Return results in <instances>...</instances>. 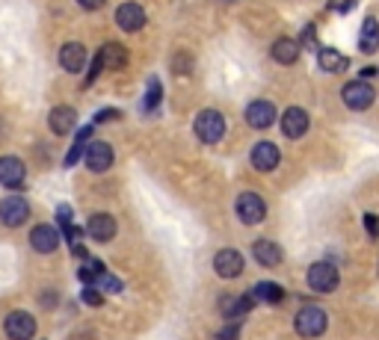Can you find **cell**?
Returning a JSON list of instances; mask_svg holds the SVG:
<instances>
[{
    "label": "cell",
    "instance_id": "6da1fadb",
    "mask_svg": "<svg viewBox=\"0 0 379 340\" xmlns=\"http://www.w3.org/2000/svg\"><path fill=\"white\" fill-rule=\"evenodd\" d=\"M193 130L198 136V143L216 145L219 139L226 136V118H223V113H219V110H202V113L196 115Z\"/></svg>",
    "mask_w": 379,
    "mask_h": 340
},
{
    "label": "cell",
    "instance_id": "7a4b0ae2",
    "mask_svg": "<svg viewBox=\"0 0 379 340\" xmlns=\"http://www.w3.org/2000/svg\"><path fill=\"white\" fill-rule=\"evenodd\" d=\"M326 326H329V316H326L323 308H317V305H305L303 311L293 316L296 334H299V337H308V340H311V337H320V334L326 331Z\"/></svg>",
    "mask_w": 379,
    "mask_h": 340
},
{
    "label": "cell",
    "instance_id": "3957f363",
    "mask_svg": "<svg viewBox=\"0 0 379 340\" xmlns=\"http://www.w3.org/2000/svg\"><path fill=\"white\" fill-rule=\"evenodd\" d=\"M234 210L243 225H258V222H264V216H267V202L258 192H243L237 198Z\"/></svg>",
    "mask_w": 379,
    "mask_h": 340
},
{
    "label": "cell",
    "instance_id": "277c9868",
    "mask_svg": "<svg viewBox=\"0 0 379 340\" xmlns=\"http://www.w3.org/2000/svg\"><path fill=\"white\" fill-rule=\"evenodd\" d=\"M338 282H341V275H338V269L329 261H317L308 267V287L314 293H332Z\"/></svg>",
    "mask_w": 379,
    "mask_h": 340
},
{
    "label": "cell",
    "instance_id": "5b68a950",
    "mask_svg": "<svg viewBox=\"0 0 379 340\" xmlns=\"http://www.w3.org/2000/svg\"><path fill=\"white\" fill-rule=\"evenodd\" d=\"M113 160H116L113 145H110V143H101V139H95V143H89V145H86V151H84V163H86V169H89V172H95V175L107 172V169L113 166Z\"/></svg>",
    "mask_w": 379,
    "mask_h": 340
},
{
    "label": "cell",
    "instance_id": "8992f818",
    "mask_svg": "<svg viewBox=\"0 0 379 340\" xmlns=\"http://www.w3.org/2000/svg\"><path fill=\"white\" fill-rule=\"evenodd\" d=\"M4 331H6L9 340H33V334H36V319L27 311H12L4 319Z\"/></svg>",
    "mask_w": 379,
    "mask_h": 340
},
{
    "label": "cell",
    "instance_id": "52a82bcc",
    "mask_svg": "<svg viewBox=\"0 0 379 340\" xmlns=\"http://www.w3.org/2000/svg\"><path fill=\"white\" fill-rule=\"evenodd\" d=\"M27 216H30V205L24 202V198L9 195V198L0 202V222H4L6 228H21L27 222Z\"/></svg>",
    "mask_w": 379,
    "mask_h": 340
},
{
    "label": "cell",
    "instance_id": "ba28073f",
    "mask_svg": "<svg viewBox=\"0 0 379 340\" xmlns=\"http://www.w3.org/2000/svg\"><path fill=\"white\" fill-rule=\"evenodd\" d=\"M341 98H344V104H347L350 110H368V107L373 104L376 92H373L370 83H365V80H353V83H347V86L341 89Z\"/></svg>",
    "mask_w": 379,
    "mask_h": 340
},
{
    "label": "cell",
    "instance_id": "9c48e42d",
    "mask_svg": "<svg viewBox=\"0 0 379 340\" xmlns=\"http://www.w3.org/2000/svg\"><path fill=\"white\" fill-rule=\"evenodd\" d=\"M24 177H27V169H24L21 160L12 157V154L0 157V184H4L6 190H21Z\"/></svg>",
    "mask_w": 379,
    "mask_h": 340
},
{
    "label": "cell",
    "instance_id": "30bf717a",
    "mask_svg": "<svg viewBox=\"0 0 379 340\" xmlns=\"http://www.w3.org/2000/svg\"><path fill=\"white\" fill-rule=\"evenodd\" d=\"M213 269L219 278H237L243 272V254L237 249H219L213 257Z\"/></svg>",
    "mask_w": 379,
    "mask_h": 340
},
{
    "label": "cell",
    "instance_id": "8fae6325",
    "mask_svg": "<svg viewBox=\"0 0 379 340\" xmlns=\"http://www.w3.org/2000/svg\"><path fill=\"white\" fill-rule=\"evenodd\" d=\"M89 63V56H86V48L81 42H69L59 48V66H63V71L69 74H81Z\"/></svg>",
    "mask_w": 379,
    "mask_h": 340
},
{
    "label": "cell",
    "instance_id": "7c38bea8",
    "mask_svg": "<svg viewBox=\"0 0 379 340\" xmlns=\"http://www.w3.org/2000/svg\"><path fill=\"white\" fill-rule=\"evenodd\" d=\"M116 219L110 213H92L89 222H86V234L95 239V243H110L116 237Z\"/></svg>",
    "mask_w": 379,
    "mask_h": 340
},
{
    "label": "cell",
    "instance_id": "4fadbf2b",
    "mask_svg": "<svg viewBox=\"0 0 379 340\" xmlns=\"http://www.w3.org/2000/svg\"><path fill=\"white\" fill-rule=\"evenodd\" d=\"M116 24L122 27L125 33H136L146 27V9L139 4H122L116 9Z\"/></svg>",
    "mask_w": 379,
    "mask_h": 340
},
{
    "label": "cell",
    "instance_id": "5bb4252c",
    "mask_svg": "<svg viewBox=\"0 0 379 340\" xmlns=\"http://www.w3.org/2000/svg\"><path fill=\"white\" fill-rule=\"evenodd\" d=\"M30 246L39 252V254H51V252H56V246H59V231L54 228V225H36L33 231H30Z\"/></svg>",
    "mask_w": 379,
    "mask_h": 340
},
{
    "label": "cell",
    "instance_id": "9a60e30c",
    "mask_svg": "<svg viewBox=\"0 0 379 340\" xmlns=\"http://www.w3.org/2000/svg\"><path fill=\"white\" fill-rule=\"evenodd\" d=\"M305 130H308V113L303 107H288L282 115V133L288 139H299L305 136Z\"/></svg>",
    "mask_w": 379,
    "mask_h": 340
},
{
    "label": "cell",
    "instance_id": "2e32d148",
    "mask_svg": "<svg viewBox=\"0 0 379 340\" xmlns=\"http://www.w3.org/2000/svg\"><path fill=\"white\" fill-rule=\"evenodd\" d=\"M246 122H249V128H255V130H267V128L276 122V107H273L270 101H252V104L246 107Z\"/></svg>",
    "mask_w": 379,
    "mask_h": 340
},
{
    "label": "cell",
    "instance_id": "e0dca14e",
    "mask_svg": "<svg viewBox=\"0 0 379 340\" xmlns=\"http://www.w3.org/2000/svg\"><path fill=\"white\" fill-rule=\"evenodd\" d=\"M252 254H255V261L261 264V267H267V269H273V267H278L282 264V246L278 243H273V239H255L252 243Z\"/></svg>",
    "mask_w": 379,
    "mask_h": 340
},
{
    "label": "cell",
    "instance_id": "ac0fdd59",
    "mask_svg": "<svg viewBox=\"0 0 379 340\" xmlns=\"http://www.w3.org/2000/svg\"><path fill=\"white\" fill-rule=\"evenodd\" d=\"M48 125H51V130H54L56 136H66V133H71L74 125H77V113H74L71 107H66V104H59V107L51 110Z\"/></svg>",
    "mask_w": 379,
    "mask_h": 340
},
{
    "label": "cell",
    "instance_id": "d6986e66",
    "mask_svg": "<svg viewBox=\"0 0 379 340\" xmlns=\"http://www.w3.org/2000/svg\"><path fill=\"white\" fill-rule=\"evenodd\" d=\"M278 160H282V154H278V148L273 143H258L252 148V166L258 172H273L278 166Z\"/></svg>",
    "mask_w": 379,
    "mask_h": 340
},
{
    "label": "cell",
    "instance_id": "ffe728a7",
    "mask_svg": "<svg viewBox=\"0 0 379 340\" xmlns=\"http://www.w3.org/2000/svg\"><path fill=\"white\" fill-rule=\"evenodd\" d=\"M255 305V296H223V302H219V314L226 319H241L243 314H249Z\"/></svg>",
    "mask_w": 379,
    "mask_h": 340
},
{
    "label": "cell",
    "instance_id": "44dd1931",
    "mask_svg": "<svg viewBox=\"0 0 379 340\" xmlns=\"http://www.w3.org/2000/svg\"><path fill=\"white\" fill-rule=\"evenodd\" d=\"M98 59H101V66L110 68V71H118L128 66V48L118 45V42H107L101 51H98Z\"/></svg>",
    "mask_w": 379,
    "mask_h": 340
},
{
    "label": "cell",
    "instance_id": "7402d4cb",
    "mask_svg": "<svg viewBox=\"0 0 379 340\" xmlns=\"http://www.w3.org/2000/svg\"><path fill=\"white\" fill-rule=\"evenodd\" d=\"M270 53H273V59L278 66H293L299 59V42H296V38L282 36V38H276V42H273Z\"/></svg>",
    "mask_w": 379,
    "mask_h": 340
},
{
    "label": "cell",
    "instance_id": "603a6c76",
    "mask_svg": "<svg viewBox=\"0 0 379 340\" xmlns=\"http://www.w3.org/2000/svg\"><path fill=\"white\" fill-rule=\"evenodd\" d=\"M358 48H362V53H376L379 51V21L373 15L365 18L362 24V38H358Z\"/></svg>",
    "mask_w": 379,
    "mask_h": 340
},
{
    "label": "cell",
    "instance_id": "cb8c5ba5",
    "mask_svg": "<svg viewBox=\"0 0 379 340\" xmlns=\"http://www.w3.org/2000/svg\"><path fill=\"white\" fill-rule=\"evenodd\" d=\"M317 63H320L323 71L338 74V71L347 68V56L341 51H335V48H323V51H317Z\"/></svg>",
    "mask_w": 379,
    "mask_h": 340
},
{
    "label": "cell",
    "instance_id": "d4e9b609",
    "mask_svg": "<svg viewBox=\"0 0 379 340\" xmlns=\"http://www.w3.org/2000/svg\"><path fill=\"white\" fill-rule=\"evenodd\" d=\"M252 296L261 299V302H267V305H282L285 302V290L278 287V284H273V282H261V284L255 287Z\"/></svg>",
    "mask_w": 379,
    "mask_h": 340
},
{
    "label": "cell",
    "instance_id": "484cf974",
    "mask_svg": "<svg viewBox=\"0 0 379 340\" xmlns=\"http://www.w3.org/2000/svg\"><path fill=\"white\" fill-rule=\"evenodd\" d=\"M161 98H163V86H161V80H157V77H151V80H148L146 101H143V110H146V113L157 110V107H161Z\"/></svg>",
    "mask_w": 379,
    "mask_h": 340
},
{
    "label": "cell",
    "instance_id": "4316f807",
    "mask_svg": "<svg viewBox=\"0 0 379 340\" xmlns=\"http://www.w3.org/2000/svg\"><path fill=\"white\" fill-rule=\"evenodd\" d=\"M104 272H107V269H104V264H101V261H86L77 275H81L86 284H95V282H101V275H104Z\"/></svg>",
    "mask_w": 379,
    "mask_h": 340
},
{
    "label": "cell",
    "instance_id": "83f0119b",
    "mask_svg": "<svg viewBox=\"0 0 379 340\" xmlns=\"http://www.w3.org/2000/svg\"><path fill=\"white\" fill-rule=\"evenodd\" d=\"M213 340H241V319H231L228 326H223L213 334Z\"/></svg>",
    "mask_w": 379,
    "mask_h": 340
},
{
    "label": "cell",
    "instance_id": "f1b7e54d",
    "mask_svg": "<svg viewBox=\"0 0 379 340\" xmlns=\"http://www.w3.org/2000/svg\"><path fill=\"white\" fill-rule=\"evenodd\" d=\"M172 71H175V74H190V71H193V56H190L187 51H181V53H175V63H172Z\"/></svg>",
    "mask_w": 379,
    "mask_h": 340
},
{
    "label": "cell",
    "instance_id": "f546056e",
    "mask_svg": "<svg viewBox=\"0 0 379 340\" xmlns=\"http://www.w3.org/2000/svg\"><path fill=\"white\" fill-rule=\"evenodd\" d=\"M81 299H84V302H86V305H92V308H98V305H104V293H101V290H98V287H86Z\"/></svg>",
    "mask_w": 379,
    "mask_h": 340
},
{
    "label": "cell",
    "instance_id": "4dcf8cb0",
    "mask_svg": "<svg viewBox=\"0 0 379 340\" xmlns=\"http://www.w3.org/2000/svg\"><path fill=\"white\" fill-rule=\"evenodd\" d=\"M84 151H86V148H84V143H74V145L69 148V154H66V160H63V163H66V166L71 169V166L77 163V160H81V157H84Z\"/></svg>",
    "mask_w": 379,
    "mask_h": 340
},
{
    "label": "cell",
    "instance_id": "1f68e13d",
    "mask_svg": "<svg viewBox=\"0 0 379 340\" xmlns=\"http://www.w3.org/2000/svg\"><path fill=\"white\" fill-rule=\"evenodd\" d=\"M353 6H355V0H329V9H332V12H338V15L350 12Z\"/></svg>",
    "mask_w": 379,
    "mask_h": 340
},
{
    "label": "cell",
    "instance_id": "d6a6232c",
    "mask_svg": "<svg viewBox=\"0 0 379 340\" xmlns=\"http://www.w3.org/2000/svg\"><path fill=\"white\" fill-rule=\"evenodd\" d=\"M101 287L107 290V293H118V290H122V282H118V278H113V275H101Z\"/></svg>",
    "mask_w": 379,
    "mask_h": 340
},
{
    "label": "cell",
    "instance_id": "836d02e7",
    "mask_svg": "<svg viewBox=\"0 0 379 340\" xmlns=\"http://www.w3.org/2000/svg\"><path fill=\"white\" fill-rule=\"evenodd\" d=\"M365 228H368V234H370L373 239L379 237V219H376L373 213H368V216H365Z\"/></svg>",
    "mask_w": 379,
    "mask_h": 340
},
{
    "label": "cell",
    "instance_id": "e575fe53",
    "mask_svg": "<svg viewBox=\"0 0 379 340\" xmlns=\"http://www.w3.org/2000/svg\"><path fill=\"white\" fill-rule=\"evenodd\" d=\"M118 115H122V113H118V110H104V113H98V115H95V125L113 122V118H118Z\"/></svg>",
    "mask_w": 379,
    "mask_h": 340
},
{
    "label": "cell",
    "instance_id": "d590c367",
    "mask_svg": "<svg viewBox=\"0 0 379 340\" xmlns=\"http://www.w3.org/2000/svg\"><path fill=\"white\" fill-rule=\"evenodd\" d=\"M63 234H66L69 243L77 246V239H81V228H74V222H71V225H63Z\"/></svg>",
    "mask_w": 379,
    "mask_h": 340
},
{
    "label": "cell",
    "instance_id": "8d00e7d4",
    "mask_svg": "<svg viewBox=\"0 0 379 340\" xmlns=\"http://www.w3.org/2000/svg\"><path fill=\"white\" fill-rule=\"evenodd\" d=\"M56 219H59V225H71V210H69V205H63L56 210Z\"/></svg>",
    "mask_w": 379,
    "mask_h": 340
},
{
    "label": "cell",
    "instance_id": "74e56055",
    "mask_svg": "<svg viewBox=\"0 0 379 340\" xmlns=\"http://www.w3.org/2000/svg\"><path fill=\"white\" fill-rule=\"evenodd\" d=\"M77 4H81L84 9H89V12H95V9H101L107 0H77Z\"/></svg>",
    "mask_w": 379,
    "mask_h": 340
},
{
    "label": "cell",
    "instance_id": "f35d334b",
    "mask_svg": "<svg viewBox=\"0 0 379 340\" xmlns=\"http://www.w3.org/2000/svg\"><path fill=\"white\" fill-rule=\"evenodd\" d=\"M303 45L305 48H317V42H314V27H305L303 30Z\"/></svg>",
    "mask_w": 379,
    "mask_h": 340
},
{
    "label": "cell",
    "instance_id": "ab89813d",
    "mask_svg": "<svg viewBox=\"0 0 379 340\" xmlns=\"http://www.w3.org/2000/svg\"><path fill=\"white\" fill-rule=\"evenodd\" d=\"M39 302H42L45 308H54V305H56V299H54V293H42V299H39Z\"/></svg>",
    "mask_w": 379,
    "mask_h": 340
}]
</instances>
